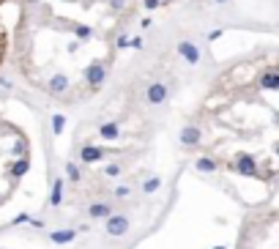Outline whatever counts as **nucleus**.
Instances as JSON below:
<instances>
[{
    "instance_id": "obj_6",
    "label": "nucleus",
    "mask_w": 279,
    "mask_h": 249,
    "mask_svg": "<svg viewBox=\"0 0 279 249\" xmlns=\"http://www.w3.org/2000/svg\"><path fill=\"white\" fill-rule=\"evenodd\" d=\"M154 189H159V181H156V178H154V181H148V184H145V192H154Z\"/></svg>"
},
{
    "instance_id": "obj_3",
    "label": "nucleus",
    "mask_w": 279,
    "mask_h": 249,
    "mask_svg": "<svg viewBox=\"0 0 279 249\" xmlns=\"http://www.w3.org/2000/svg\"><path fill=\"white\" fill-rule=\"evenodd\" d=\"M88 214L93 219H107L110 216V206H107V202H96V206L88 208Z\"/></svg>"
},
{
    "instance_id": "obj_9",
    "label": "nucleus",
    "mask_w": 279,
    "mask_h": 249,
    "mask_svg": "<svg viewBox=\"0 0 279 249\" xmlns=\"http://www.w3.org/2000/svg\"><path fill=\"white\" fill-rule=\"evenodd\" d=\"M3 3H11V0H0V6H3Z\"/></svg>"
},
{
    "instance_id": "obj_7",
    "label": "nucleus",
    "mask_w": 279,
    "mask_h": 249,
    "mask_svg": "<svg viewBox=\"0 0 279 249\" xmlns=\"http://www.w3.org/2000/svg\"><path fill=\"white\" fill-rule=\"evenodd\" d=\"M118 172H120L118 164H110V167H107V176H118Z\"/></svg>"
},
{
    "instance_id": "obj_5",
    "label": "nucleus",
    "mask_w": 279,
    "mask_h": 249,
    "mask_svg": "<svg viewBox=\"0 0 279 249\" xmlns=\"http://www.w3.org/2000/svg\"><path fill=\"white\" fill-rule=\"evenodd\" d=\"M82 159L85 162H96V159H102V150H98V148H85L82 150Z\"/></svg>"
},
{
    "instance_id": "obj_4",
    "label": "nucleus",
    "mask_w": 279,
    "mask_h": 249,
    "mask_svg": "<svg viewBox=\"0 0 279 249\" xmlns=\"http://www.w3.org/2000/svg\"><path fill=\"white\" fill-rule=\"evenodd\" d=\"M197 170L200 172H214L216 170V159H214V156H200V159H197Z\"/></svg>"
},
{
    "instance_id": "obj_8",
    "label": "nucleus",
    "mask_w": 279,
    "mask_h": 249,
    "mask_svg": "<svg viewBox=\"0 0 279 249\" xmlns=\"http://www.w3.org/2000/svg\"><path fill=\"white\" fill-rule=\"evenodd\" d=\"M115 194H118V198H126V194H129V186H118V192H115Z\"/></svg>"
},
{
    "instance_id": "obj_2",
    "label": "nucleus",
    "mask_w": 279,
    "mask_h": 249,
    "mask_svg": "<svg viewBox=\"0 0 279 249\" xmlns=\"http://www.w3.org/2000/svg\"><path fill=\"white\" fill-rule=\"evenodd\" d=\"M126 228H129V219L126 216H110L107 219V233L110 236H124Z\"/></svg>"
},
{
    "instance_id": "obj_1",
    "label": "nucleus",
    "mask_w": 279,
    "mask_h": 249,
    "mask_svg": "<svg viewBox=\"0 0 279 249\" xmlns=\"http://www.w3.org/2000/svg\"><path fill=\"white\" fill-rule=\"evenodd\" d=\"M8 52H11V30H8V25H6L3 14H0V68L8 60Z\"/></svg>"
}]
</instances>
